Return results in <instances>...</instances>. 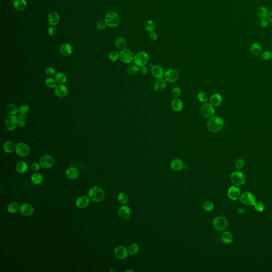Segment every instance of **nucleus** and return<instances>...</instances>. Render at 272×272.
<instances>
[{
  "label": "nucleus",
  "instance_id": "nucleus-1",
  "mask_svg": "<svg viewBox=\"0 0 272 272\" xmlns=\"http://www.w3.org/2000/svg\"><path fill=\"white\" fill-rule=\"evenodd\" d=\"M223 126H224V121L219 116H212L209 118V119L207 122V129L210 133H218L222 130Z\"/></svg>",
  "mask_w": 272,
  "mask_h": 272
},
{
  "label": "nucleus",
  "instance_id": "nucleus-2",
  "mask_svg": "<svg viewBox=\"0 0 272 272\" xmlns=\"http://www.w3.org/2000/svg\"><path fill=\"white\" fill-rule=\"evenodd\" d=\"M89 199L94 202H101L105 198V193L102 188L95 186L89 190L88 193Z\"/></svg>",
  "mask_w": 272,
  "mask_h": 272
},
{
  "label": "nucleus",
  "instance_id": "nucleus-3",
  "mask_svg": "<svg viewBox=\"0 0 272 272\" xmlns=\"http://www.w3.org/2000/svg\"><path fill=\"white\" fill-rule=\"evenodd\" d=\"M120 16L115 11H110L107 13L105 18V23L109 27L113 28L118 26L120 22Z\"/></svg>",
  "mask_w": 272,
  "mask_h": 272
},
{
  "label": "nucleus",
  "instance_id": "nucleus-4",
  "mask_svg": "<svg viewBox=\"0 0 272 272\" xmlns=\"http://www.w3.org/2000/svg\"><path fill=\"white\" fill-rule=\"evenodd\" d=\"M213 225L214 229L216 231L222 232L227 229L228 226V222L225 217L218 216L213 222Z\"/></svg>",
  "mask_w": 272,
  "mask_h": 272
},
{
  "label": "nucleus",
  "instance_id": "nucleus-5",
  "mask_svg": "<svg viewBox=\"0 0 272 272\" xmlns=\"http://www.w3.org/2000/svg\"><path fill=\"white\" fill-rule=\"evenodd\" d=\"M149 60V56L147 53L141 51L137 53L134 57V63L140 67L145 66Z\"/></svg>",
  "mask_w": 272,
  "mask_h": 272
},
{
  "label": "nucleus",
  "instance_id": "nucleus-6",
  "mask_svg": "<svg viewBox=\"0 0 272 272\" xmlns=\"http://www.w3.org/2000/svg\"><path fill=\"white\" fill-rule=\"evenodd\" d=\"M231 181L236 186H240L245 184L246 177L243 173L240 171H236L232 173L230 176Z\"/></svg>",
  "mask_w": 272,
  "mask_h": 272
},
{
  "label": "nucleus",
  "instance_id": "nucleus-7",
  "mask_svg": "<svg viewBox=\"0 0 272 272\" xmlns=\"http://www.w3.org/2000/svg\"><path fill=\"white\" fill-rule=\"evenodd\" d=\"M239 201L247 206L254 205L256 202V198L252 193L248 191L244 192L240 195Z\"/></svg>",
  "mask_w": 272,
  "mask_h": 272
},
{
  "label": "nucleus",
  "instance_id": "nucleus-8",
  "mask_svg": "<svg viewBox=\"0 0 272 272\" xmlns=\"http://www.w3.org/2000/svg\"><path fill=\"white\" fill-rule=\"evenodd\" d=\"M200 112L201 116L204 118H209L214 116L215 109L210 103H205L201 107Z\"/></svg>",
  "mask_w": 272,
  "mask_h": 272
},
{
  "label": "nucleus",
  "instance_id": "nucleus-9",
  "mask_svg": "<svg viewBox=\"0 0 272 272\" xmlns=\"http://www.w3.org/2000/svg\"><path fill=\"white\" fill-rule=\"evenodd\" d=\"M134 55L128 49H122L120 53V59L124 63H130L134 60Z\"/></svg>",
  "mask_w": 272,
  "mask_h": 272
},
{
  "label": "nucleus",
  "instance_id": "nucleus-10",
  "mask_svg": "<svg viewBox=\"0 0 272 272\" xmlns=\"http://www.w3.org/2000/svg\"><path fill=\"white\" fill-rule=\"evenodd\" d=\"M18 118L16 115H11L7 116L5 121V126L9 131L14 130L16 128L18 123Z\"/></svg>",
  "mask_w": 272,
  "mask_h": 272
},
{
  "label": "nucleus",
  "instance_id": "nucleus-11",
  "mask_svg": "<svg viewBox=\"0 0 272 272\" xmlns=\"http://www.w3.org/2000/svg\"><path fill=\"white\" fill-rule=\"evenodd\" d=\"M16 153L18 156L25 157L29 154L30 148L29 146L24 143H19L16 145L15 150Z\"/></svg>",
  "mask_w": 272,
  "mask_h": 272
},
{
  "label": "nucleus",
  "instance_id": "nucleus-12",
  "mask_svg": "<svg viewBox=\"0 0 272 272\" xmlns=\"http://www.w3.org/2000/svg\"><path fill=\"white\" fill-rule=\"evenodd\" d=\"M164 77L166 82L172 83L178 80L179 74L176 69H171L165 71Z\"/></svg>",
  "mask_w": 272,
  "mask_h": 272
},
{
  "label": "nucleus",
  "instance_id": "nucleus-13",
  "mask_svg": "<svg viewBox=\"0 0 272 272\" xmlns=\"http://www.w3.org/2000/svg\"><path fill=\"white\" fill-rule=\"evenodd\" d=\"M55 161L54 158L49 155H46L42 156L40 161V164L41 167L44 169H49L52 167L54 164Z\"/></svg>",
  "mask_w": 272,
  "mask_h": 272
},
{
  "label": "nucleus",
  "instance_id": "nucleus-14",
  "mask_svg": "<svg viewBox=\"0 0 272 272\" xmlns=\"http://www.w3.org/2000/svg\"><path fill=\"white\" fill-rule=\"evenodd\" d=\"M54 93L59 98H64L67 96L68 89L64 84H59L55 88Z\"/></svg>",
  "mask_w": 272,
  "mask_h": 272
},
{
  "label": "nucleus",
  "instance_id": "nucleus-15",
  "mask_svg": "<svg viewBox=\"0 0 272 272\" xmlns=\"http://www.w3.org/2000/svg\"><path fill=\"white\" fill-rule=\"evenodd\" d=\"M115 255L120 260H124L128 256V250L124 246L116 247L115 251Z\"/></svg>",
  "mask_w": 272,
  "mask_h": 272
},
{
  "label": "nucleus",
  "instance_id": "nucleus-16",
  "mask_svg": "<svg viewBox=\"0 0 272 272\" xmlns=\"http://www.w3.org/2000/svg\"><path fill=\"white\" fill-rule=\"evenodd\" d=\"M227 195L229 198L233 200L238 199L241 195V192L240 189L237 186L231 187L227 191Z\"/></svg>",
  "mask_w": 272,
  "mask_h": 272
},
{
  "label": "nucleus",
  "instance_id": "nucleus-17",
  "mask_svg": "<svg viewBox=\"0 0 272 272\" xmlns=\"http://www.w3.org/2000/svg\"><path fill=\"white\" fill-rule=\"evenodd\" d=\"M21 214L24 216H29L33 215L34 209L33 206L29 204H24L20 207Z\"/></svg>",
  "mask_w": 272,
  "mask_h": 272
},
{
  "label": "nucleus",
  "instance_id": "nucleus-18",
  "mask_svg": "<svg viewBox=\"0 0 272 272\" xmlns=\"http://www.w3.org/2000/svg\"><path fill=\"white\" fill-rule=\"evenodd\" d=\"M118 214L121 219L127 220L128 219L131 215V209L128 206L124 205L122 206L119 209Z\"/></svg>",
  "mask_w": 272,
  "mask_h": 272
},
{
  "label": "nucleus",
  "instance_id": "nucleus-19",
  "mask_svg": "<svg viewBox=\"0 0 272 272\" xmlns=\"http://www.w3.org/2000/svg\"><path fill=\"white\" fill-rule=\"evenodd\" d=\"M151 71L152 76L157 79L163 78L164 76L165 73L163 69L159 65H154L151 69Z\"/></svg>",
  "mask_w": 272,
  "mask_h": 272
},
{
  "label": "nucleus",
  "instance_id": "nucleus-20",
  "mask_svg": "<svg viewBox=\"0 0 272 272\" xmlns=\"http://www.w3.org/2000/svg\"><path fill=\"white\" fill-rule=\"evenodd\" d=\"M171 107L176 112H180L183 109V102L179 98H175L171 102Z\"/></svg>",
  "mask_w": 272,
  "mask_h": 272
},
{
  "label": "nucleus",
  "instance_id": "nucleus-21",
  "mask_svg": "<svg viewBox=\"0 0 272 272\" xmlns=\"http://www.w3.org/2000/svg\"><path fill=\"white\" fill-rule=\"evenodd\" d=\"M60 21V16L55 12H52L48 16V22L50 25L55 26L59 24Z\"/></svg>",
  "mask_w": 272,
  "mask_h": 272
},
{
  "label": "nucleus",
  "instance_id": "nucleus-22",
  "mask_svg": "<svg viewBox=\"0 0 272 272\" xmlns=\"http://www.w3.org/2000/svg\"><path fill=\"white\" fill-rule=\"evenodd\" d=\"M89 198L86 196H81L76 201L77 206L80 209H84L89 205Z\"/></svg>",
  "mask_w": 272,
  "mask_h": 272
},
{
  "label": "nucleus",
  "instance_id": "nucleus-23",
  "mask_svg": "<svg viewBox=\"0 0 272 272\" xmlns=\"http://www.w3.org/2000/svg\"><path fill=\"white\" fill-rule=\"evenodd\" d=\"M16 145L14 142L11 140H8L4 143L3 149L5 152L10 154L15 151Z\"/></svg>",
  "mask_w": 272,
  "mask_h": 272
},
{
  "label": "nucleus",
  "instance_id": "nucleus-24",
  "mask_svg": "<svg viewBox=\"0 0 272 272\" xmlns=\"http://www.w3.org/2000/svg\"><path fill=\"white\" fill-rule=\"evenodd\" d=\"M60 53L64 56H69L73 52V47L68 43L63 44L60 49Z\"/></svg>",
  "mask_w": 272,
  "mask_h": 272
},
{
  "label": "nucleus",
  "instance_id": "nucleus-25",
  "mask_svg": "<svg viewBox=\"0 0 272 272\" xmlns=\"http://www.w3.org/2000/svg\"><path fill=\"white\" fill-rule=\"evenodd\" d=\"M166 87V80L163 78L157 79L154 84V89L157 92H161L164 91Z\"/></svg>",
  "mask_w": 272,
  "mask_h": 272
},
{
  "label": "nucleus",
  "instance_id": "nucleus-26",
  "mask_svg": "<svg viewBox=\"0 0 272 272\" xmlns=\"http://www.w3.org/2000/svg\"><path fill=\"white\" fill-rule=\"evenodd\" d=\"M13 7L18 11H24L26 9L27 3L26 0H14Z\"/></svg>",
  "mask_w": 272,
  "mask_h": 272
},
{
  "label": "nucleus",
  "instance_id": "nucleus-27",
  "mask_svg": "<svg viewBox=\"0 0 272 272\" xmlns=\"http://www.w3.org/2000/svg\"><path fill=\"white\" fill-rule=\"evenodd\" d=\"M222 102V97L218 93H215L212 95L210 98V103L213 106H218Z\"/></svg>",
  "mask_w": 272,
  "mask_h": 272
},
{
  "label": "nucleus",
  "instance_id": "nucleus-28",
  "mask_svg": "<svg viewBox=\"0 0 272 272\" xmlns=\"http://www.w3.org/2000/svg\"><path fill=\"white\" fill-rule=\"evenodd\" d=\"M171 169L174 171L181 170L183 167V163L182 160L176 158L171 162L170 164Z\"/></svg>",
  "mask_w": 272,
  "mask_h": 272
},
{
  "label": "nucleus",
  "instance_id": "nucleus-29",
  "mask_svg": "<svg viewBox=\"0 0 272 272\" xmlns=\"http://www.w3.org/2000/svg\"><path fill=\"white\" fill-rule=\"evenodd\" d=\"M66 175L70 179H76L79 176V171L76 167H69L66 171Z\"/></svg>",
  "mask_w": 272,
  "mask_h": 272
},
{
  "label": "nucleus",
  "instance_id": "nucleus-30",
  "mask_svg": "<svg viewBox=\"0 0 272 272\" xmlns=\"http://www.w3.org/2000/svg\"><path fill=\"white\" fill-rule=\"evenodd\" d=\"M221 240L223 243L228 245V244L232 243L233 238V236L230 232L226 231V232H223V233L222 234Z\"/></svg>",
  "mask_w": 272,
  "mask_h": 272
},
{
  "label": "nucleus",
  "instance_id": "nucleus-31",
  "mask_svg": "<svg viewBox=\"0 0 272 272\" xmlns=\"http://www.w3.org/2000/svg\"><path fill=\"white\" fill-rule=\"evenodd\" d=\"M27 164L24 161H20L16 165V170L18 172L21 174H24L28 170Z\"/></svg>",
  "mask_w": 272,
  "mask_h": 272
},
{
  "label": "nucleus",
  "instance_id": "nucleus-32",
  "mask_svg": "<svg viewBox=\"0 0 272 272\" xmlns=\"http://www.w3.org/2000/svg\"><path fill=\"white\" fill-rule=\"evenodd\" d=\"M54 79L57 83L59 84H64L67 81V77L66 76L64 73L61 72L56 73L55 75Z\"/></svg>",
  "mask_w": 272,
  "mask_h": 272
},
{
  "label": "nucleus",
  "instance_id": "nucleus-33",
  "mask_svg": "<svg viewBox=\"0 0 272 272\" xmlns=\"http://www.w3.org/2000/svg\"><path fill=\"white\" fill-rule=\"evenodd\" d=\"M31 180L34 184L38 185L42 183L43 181V176L40 173H36L31 176Z\"/></svg>",
  "mask_w": 272,
  "mask_h": 272
},
{
  "label": "nucleus",
  "instance_id": "nucleus-34",
  "mask_svg": "<svg viewBox=\"0 0 272 272\" xmlns=\"http://www.w3.org/2000/svg\"><path fill=\"white\" fill-rule=\"evenodd\" d=\"M115 46L118 49H125V47H127V42L125 38L123 37H119L115 40Z\"/></svg>",
  "mask_w": 272,
  "mask_h": 272
},
{
  "label": "nucleus",
  "instance_id": "nucleus-35",
  "mask_svg": "<svg viewBox=\"0 0 272 272\" xmlns=\"http://www.w3.org/2000/svg\"><path fill=\"white\" fill-rule=\"evenodd\" d=\"M250 50H251V52L252 54L257 55L260 54V53L261 52V45L257 42L253 43L250 47Z\"/></svg>",
  "mask_w": 272,
  "mask_h": 272
},
{
  "label": "nucleus",
  "instance_id": "nucleus-36",
  "mask_svg": "<svg viewBox=\"0 0 272 272\" xmlns=\"http://www.w3.org/2000/svg\"><path fill=\"white\" fill-rule=\"evenodd\" d=\"M7 112L11 115H16L19 112V109L13 104H9L7 106Z\"/></svg>",
  "mask_w": 272,
  "mask_h": 272
},
{
  "label": "nucleus",
  "instance_id": "nucleus-37",
  "mask_svg": "<svg viewBox=\"0 0 272 272\" xmlns=\"http://www.w3.org/2000/svg\"><path fill=\"white\" fill-rule=\"evenodd\" d=\"M268 13H269L268 9H267V7H264V6H262V7L258 8L257 10V15L260 18H266L267 16Z\"/></svg>",
  "mask_w": 272,
  "mask_h": 272
},
{
  "label": "nucleus",
  "instance_id": "nucleus-38",
  "mask_svg": "<svg viewBox=\"0 0 272 272\" xmlns=\"http://www.w3.org/2000/svg\"><path fill=\"white\" fill-rule=\"evenodd\" d=\"M19 209H20L19 205L18 204L16 203V202H12L7 207V210L11 214L16 213L18 212Z\"/></svg>",
  "mask_w": 272,
  "mask_h": 272
},
{
  "label": "nucleus",
  "instance_id": "nucleus-39",
  "mask_svg": "<svg viewBox=\"0 0 272 272\" xmlns=\"http://www.w3.org/2000/svg\"><path fill=\"white\" fill-rule=\"evenodd\" d=\"M145 28L147 32L152 33V31H154V30L156 28L155 24L152 20H148L146 22L145 24Z\"/></svg>",
  "mask_w": 272,
  "mask_h": 272
},
{
  "label": "nucleus",
  "instance_id": "nucleus-40",
  "mask_svg": "<svg viewBox=\"0 0 272 272\" xmlns=\"http://www.w3.org/2000/svg\"><path fill=\"white\" fill-rule=\"evenodd\" d=\"M118 200L122 205H125L128 201V196L125 192H121L118 195Z\"/></svg>",
  "mask_w": 272,
  "mask_h": 272
},
{
  "label": "nucleus",
  "instance_id": "nucleus-41",
  "mask_svg": "<svg viewBox=\"0 0 272 272\" xmlns=\"http://www.w3.org/2000/svg\"><path fill=\"white\" fill-rule=\"evenodd\" d=\"M140 67L136 64L130 65L127 69V73L130 75L136 74L138 71H140Z\"/></svg>",
  "mask_w": 272,
  "mask_h": 272
},
{
  "label": "nucleus",
  "instance_id": "nucleus-42",
  "mask_svg": "<svg viewBox=\"0 0 272 272\" xmlns=\"http://www.w3.org/2000/svg\"><path fill=\"white\" fill-rule=\"evenodd\" d=\"M57 82L55 79L52 78H47L45 82L46 86L49 88H55L56 86Z\"/></svg>",
  "mask_w": 272,
  "mask_h": 272
},
{
  "label": "nucleus",
  "instance_id": "nucleus-43",
  "mask_svg": "<svg viewBox=\"0 0 272 272\" xmlns=\"http://www.w3.org/2000/svg\"><path fill=\"white\" fill-rule=\"evenodd\" d=\"M138 251H139V246L137 244L132 243L131 245L129 246L128 248V252L131 256L134 255L135 254H137L138 252Z\"/></svg>",
  "mask_w": 272,
  "mask_h": 272
},
{
  "label": "nucleus",
  "instance_id": "nucleus-44",
  "mask_svg": "<svg viewBox=\"0 0 272 272\" xmlns=\"http://www.w3.org/2000/svg\"><path fill=\"white\" fill-rule=\"evenodd\" d=\"M120 58V53L118 51H112L109 54V59L112 62H115Z\"/></svg>",
  "mask_w": 272,
  "mask_h": 272
},
{
  "label": "nucleus",
  "instance_id": "nucleus-45",
  "mask_svg": "<svg viewBox=\"0 0 272 272\" xmlns=\"http://www.w3.org/2000/svg\"><path fill=\"white\" fill-rule=\"evenodd\" d=\"M253 206L257 211L260 212H263L265 209V206L264 205V204L260 201H256L255 203L254 204Z\"/></svg>",
  "mask_w": 272,
  "mask_h": 272
},
{
  "label": "nucleus",
  "instance_id": "nucleus-46",
  "mask_svg": "<svg viewBox=\"0 0 272 272\" xmlns=\"http://www.w3.org/2000/svg\"><path fill=\"white\" fill-rule=\"evenodd\" d=\"M197 98L200 102L205 103L207 102V100H208V96H207L206 93L201 91L198 94Z\"/></svg>",
  "mask_w": 272,
  "mask_h": 272
},
{
  "label": "nucleus",
  "instance_id": "nucleus-47",
  "mask_svg": "<svg viewBox=\"0 0 272 272\" xmlns=\"http://www.w3.org/2000/svg\"><path fill=\"white\" fill-rule=\"evenodd\" d=\"M272 58V53L270 51H264L261 54V59L264 61L270 60Z\"/></svg>",
  "mask_w": 272,
  "mask_h": 272
},
{
  "label": "nucleus",
  "instance_id": "nucleus-48",
  "mask_svg": "<svg viewBox=\"0 0 272 272\" xmlns=\"http://www.w3.org/2000/svg\"><path fill=\"white\" fill-rule=\"evenodd\" d=\"M214 204L212 201H207L204 204L203 208L206 211L209 212L214 209Z\"/></svg>",
  "mask_w": 272,
  "mask_h": 272
},
{
  "label": "nucleus",
  "instance_id": "nucleus-49",
  "mask_svg": "<svg viewBox=\"0 0 272 272\" xmlns=\"http://www.w3.org/2000/svg\"><path fill=\"white\" fill-rule=\"evenodd\" d=\"M172 94L174 98H178L181 94V90L179 87H174L172 91Z\"/></svg>",
  "mask_w": 272,
  "mask_h": 272
},
{
  "label": "nucleus",
  "instance_id": "nucleus-50",
  "mask_svg": "<svg viewBox=\"0 0 272 272\" xmlns=\"http://www.w3.org/2000/svg\"><path fill=\"white\" fill-rule=\"evenodd\" d=\"M29 111V106L27 105H21L19 108V113L21 114L26 115Z\"/></svg>",
  "mask_w": 272,
  "mask_h": 272
},
{
  "label": "nucleus",
  "instance_id": "nucleus-51",
  "mask_svg": "<svg viewBox=\"0 0 272 272\" xmlns=\"http://www.w3.org/2000/svg\"><path fill=\"white\" fill-rule=\"evenodd\" d=\"M235 166H236V168L238 169V170L241 169L242 168H243L244 167V166H245V162H244V161L242 159H241V158L238 159L236 161Z\"/></svg>",
  "mask_w": 272,
  "mask_h": 272
},
{
  "label": "nucleus",
  "instance_id": "nucleus-52",
  "mask_svg": "<svg viewBox=\"0 0 272 272\" xmlns=\"http://www.w3.org/2000/svg\"><path fill=\"white\" fill-rule=\"evenodd\" d=\"M45 73L47 76H53L54 75H55L56 73L55 70L51 67H47L45 69Z\"/></svg>",
  "mask_w": 272,
  "mask_h": 272
},
{
  "label": "nucleus",
  "instance_id": "nucleus-53",
  "mask_svg": "<svg viewBox=\"0 0 272 272\" xmlns=\"http://www.w3.org/2000/svg\"><path fill=\"white\" fill-rule=\"evenodd\" d=\"M106 24L105 23V22L103 21H99L97 22V23L96 24L97 29L100 30H104L106 28Z\"/></svg>",
  "mask_w": 272,
  "mask_h": 272
},
{
  "label": "nucleus",
  "instance_id": "nucleus-54",
  "mask_svg": "<svg viewBox=\"0 0 272 272\" xmlns=\"http://www.w3.org/2000/svg\"><path fill=\"white\" fill-rule=\"evenodd\" d=\"M260 24L263 28L267 27L269 25V20L266 18H261V20L260 21Z\"/></svg>",
  "mask_w": 272,
  "mask_h": 272
},
{
  "label": "nucleus",
  "instance_id": "nucleus-55",
  "mask_svg": "<svg viewBox=\"0 0 272 272\" xmlns=\"http://www.w3.org/2000/svg\"><path fill=\"white\" fill-rule=\"evenodd\" d=\"M47 32L49 36H53L56 34V30L53 26H50L48 29H47Z\"/></svg>",
  "mask_w": 272,
  "mask_h": 272
},
{
  "label": "nucleus",
  "instance_id": "nucleus-56",
  "mask_svg": "<svg viewBox=\"0 0 272 272\" xmlns=\"http://www.w3.org/2000/svg\"><path fill=\"white\" fill-rule=\"evenodd\" d=\"M40 164H39L37 163H34L32 164L31 165V170L33 171H34V172H36V171H38V170H40Z\"/></svg>",
  "mask_w": 272,
  "mask_h": 272
},
{
  "label": "nucleus",
  "instance_id": "nucleus-57",
  "mask_svg": "<svg viewBox=\"0 0 272 272\" xmlns=\"http://www.w3.org/2000/svg\"><path fill=\"white\" fill-rule=\"evenodd\" d=\"M149 37L151 38L152 40H156L158 38V35L157 33L155 31H152V33H150L149 35Z\"/></svg>",
  "mask_w": 272,
  "mask_h": 272
},
{
  "label": "nucleus",
  "instance_id": "nucleus-58",
  "mask_svg": "<svg viewBox=\"0 0 272 272\" xmlns=\"http://www.w3.org/2000/svg\"><path fill=\"white\" fill-rule=\"evenodd\" d=\"M140 73H141L142 74H143V75H145V74H147V73H148V69H147V68L145 66H143V67H140Z\"/></svg>",
  "mask_w": 272,
  "mask_h": 272
},
{
  "label": "nucleus",
  "instance_id": "nucleus-59",
  "mask_svg": "<svg viewBox=\"0 0 272 272\" xmlns=\"http://www.w3.org/2000/svg\"><path fill=\"white\" fill-rule=\"evenodd\" d=\"M26 125V122L25 121V120H18V125L19 127H24Z\"/></svg>",
  "mask_w": 272,
  "mask_h": 272
},
{
  "label": "nucleus",
  "instance_id": "nucleus-60",
  "mask_svg": "<svg viewBox=\"0 0 272 272\" xmlns=\"http://www.w3.org/2000/svg\"><path fill=\"white\" fill-rule=\"evenodd\" d=\"M17 117L18 118V120H25L26 119V115H25V114H21V113H19Z\"/></svg>",
  "mask_w": 272,
  "mask_h": 272
},
{
  "label": "nucleus",
  "instance_id": "nucleus-61",
  "mask_svg": "<svg viewBox=\"0 0 272 272\" xmlns=\"http://www.w3.org/2000/svg\"><path fill=\"white\" fill-rule=\"evenodd\" d=\"M267 18L269 20V21L272 22V11H270L269 12L267 16Z\"/></svg>",
  "mask_w": 272,
  "mask_h": 272
},
{
  "label": "nucleus",
  "instance_id": "nucleus-62",
  "mask_svg": "<svg viewBox=\"0 0 272 272\" xmlns=\"http://www.w3.org/2000/svg\"><path fill=\"white\" fill-rule=\"evenodd\" d=\"M245 209H242V208H239V209H237V212H238L239 214H244L245 213Z\"/></svg>",
  "mask_w": 272,
  "mask_h": 272
}]
</instances>
